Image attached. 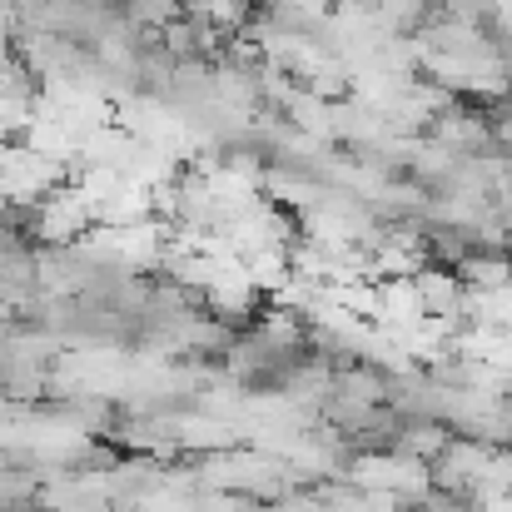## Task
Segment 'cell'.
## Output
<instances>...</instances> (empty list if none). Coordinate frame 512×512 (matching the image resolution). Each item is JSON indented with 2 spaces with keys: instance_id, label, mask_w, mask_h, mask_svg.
<instances>
[{
  "instance_id": "cell-1",
  "label": "cell",
  "mask_w": 512,
  "mask_h": 512,
  "mask_svg": "<svg viewBox=\"0 0 512 512\" xmlns=\"http://www.w3.org/2000/svg\"><path fill=\"white\" fill-rule=\"evenodd\" d=\"M418 284V299H423V314L438 319V324H463V294L468 284L458 279V269H443V264H428L423 274H413Z\"/></svg>"
},
{
  "instance_id": "cell-2",
  "label": "cell",
  "mask_w": 512,
  "mask_h": 512,
  "mask_svg": "<svg viewBox=\"0 0 512 512\" xmlns=\"http://www.w3.org/2000/svg\"><path fill=\"white\" fill-rule=\"evenodd\" d=\"M423 319L428 314H423L413 279H383L378 284V329H418Z\"/></svg>"
}]
</instances>
